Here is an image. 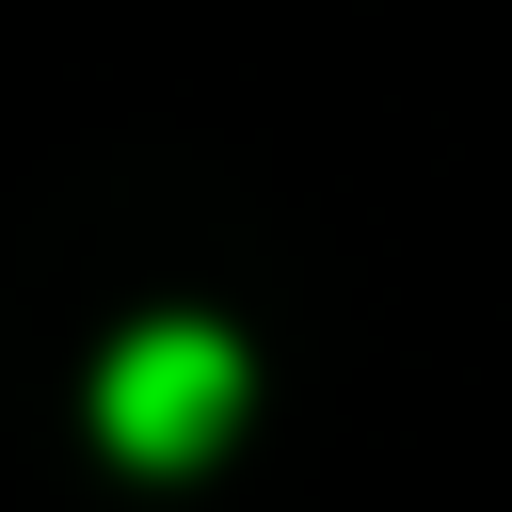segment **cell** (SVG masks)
I'll return each instance as SVG.
<instances>
[{
	"label": "cell",
	"mask_w": 512,
	"mask_h": 512,
	"mask_svg": "<svg viewBox=\"0 0 512 512\" xmlns=\"http://www.w3.org/2000/svg\"><path fill=\"white\" fill-rule=\"evenodd\" d=\"M224 416H240V352H224L208 320H144V336L96 368V432H112L128 464H208Z\"/></svg>",
	"instance_id": "cell-1"
}]
</instances>
